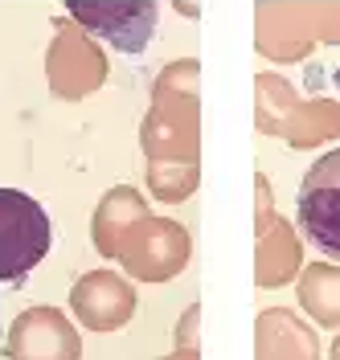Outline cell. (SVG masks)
<instances>
[{
	"label": "cell",
	"instance_id": "1",
	"mask_svg": "<svg viewBox=\"0 0 340 360\" xmlns=\"http://www.w3.org/2000/svg\"><path fill=\"white\" fill-rule=\"evenodd\" d=\"M49 254L46 209L21 188H0V283H21Z\"/></svg>",
	"mask_w": 340,
	"mask_h": 360
},
{
	"label": "cell",
	"instance_id": "2",
	"mask_svg": "<svg viewBox=\"0 0 340 360\" xmlns=\"http://www.w3.org/2000/svg\"><path fill=\"white\" fill-rule=\"evenodd\" d=\"M299 229L308 242L324 250L328 258H340V148L324 156L303 172L299 184Z\"/></svg>",
	"mask_w": 340,
	"mask_h": 360
},
{
	"label": "cell",
	"instance_id": "3",
	"mask_svg": "<svg viewBox=\"0 0 340 360\" xmlns=\"http://www.w3.org/2000/svg\"><path fill=\"white\" fill-rule=\"evenodd\" d=\"M70 13L123 53H139L152 37V25H156V4H87V0H74Z\"/></svg>",
	"mask_w": 340,
	"mask_h": 360
},
{
	"label": "cell",
	"instance_id": "4",
	"mask_svg": "<svg viewBox=\"0 0 340 360\" xmlns=\"http://www.w3.org/2000/svg\"><path fill=\"white\" fill-rule=\"evenodd\" d=\"M336 90H340V70H336Z\"/></svg>",
	"mask_w": 340,
	"mask_h": 360
}]
</instances>
